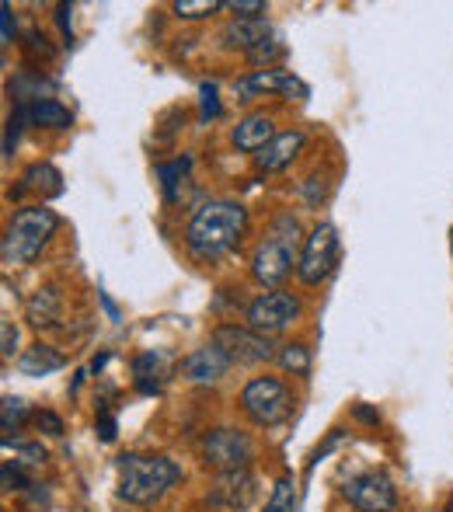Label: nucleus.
<instances>
[{"label":"nucleus","instance_id":"1","mask_svg":"<svg viewBox=\"0 0 453 512\" xmlns=\"http://www.w3.org/2000/svg\"><path fill=\"white\" fill-rule=\"evenodd\" d=\"M248 227V209L230 199H213L192 213L185 227V248L196 262H217L230 255Z\"/></svg>","mask_w":453,"mask_h":512},{"label":"nucleus","instance_id":"2","mask_svg":"<svg viewBox=\"0 0 453 512\" xmlns=\"http://www.w3.org/2000/svg\"><path fill=\"white\" fill-rule=\"evenodd\" d=\"M178 481H182V467L171 457H143V453L119 457V499L129 506H154Z\"/></svg>","mask_w":453,"mask_h":512},{"label":"nucleus","instance_id":"3","mask_svg":"<svg viewBox=\"0 0 453 512\" xmlns=\"http://www.w3.org/2000/svg\"><path fill=\"white\" fill-rule=\"evenodd\" d=\"M297 244H300V227L297 216H276L269 227V234L262 237V244L251 255V276L255 283L269 286V290H279L286 276L293 272V265L300 262L297 258Z\"/></svg>","mask_w":453,"mask_h":512},{"label":"nucleus","instance_id":"4","mask_svg":"<svg viewBox=\"0 0 453 512\" xmlns=\"http://www.w3.org/2000/svg\"><path fill=\"white\" fill-rule=\"evenodd\" d=\"M60 227V216L49 206H21L11 216L4 230V244H0V255L4 265H28L42 255V248L49 244V237Z\"/></svg>","mask_w":453,"mask_h":512},{"label":"nucleus","instance_id":"5","mask_svg":"<svg viewBox=\"0 0 453 512\" xmlns=\"http://www.w3.org/2000/svg\"><path fill=\"white\" fill-rule=\"evenodd\" d=\"M241 411L262 429L279 425L293 411V394L279 377H255L241 391Z\"/></svg>","mask_w":453,"mask_h":512},{"label":"nucleus","instance_id":"6","mask_svg":"<svg viewBox=\"0 0 453 512\" xmlns=\"http://www.w3.org/2000/svg\"><path fill=\"white\" fill-rule=\"evenodd\" d=\"M339 265V230L328 220L314 223V230L304 237V248H300L297 276L304 286H321Z\"/></svg>","mask_w":453,"mask_h":512},{"label":"nucleus","instance_id":"7","mask_svg":"<svg viewBox=\"0 0 453 512\" xmlns=\"http://www.w3.org/2000/svg\"><path fill=\"white\" fill-rule=\"evenodd\" d=\"M203 464L213 467L217 474L224 471H244L255 457V443H251L248 432L230 429V425H220V429H210L203 436Z\"/></svg>","mask_w":453,"mask_h":512},{"label":"nucleus","instance_id":"8","mask_svg":"<svg viewBox=\"0 0 453 512\" xmlns=\"http://www.w3.org/2000/svg\"><path fill=\"white\" fill-rule=\"evenodd\" d=\"M300 317V300L293 297V293L286 290H269L262 293V297H255L244 310V321H248L251 331H258V335H279V331H286L293 321Z\"/></svg>","mask_w":453,"mask_h":512},{"label":"nucleus","instance_id":"9","mask_svg":"<svg viewBox=\"0 0 453 512\" xmlns=\"http://www.w3.org/2000/svg\"><path fill=\"white\" fill-rule=\"evenodd\" d=\"M213 345L217 349H224L230 356V363H269L272 356H276V349H272V342L265 335H258V331H251L248 324H220L217 331H213Z\"/></svg>","mask_w":453,"mask_h":512},{"label":"nucleus","instance_id":"10","mask_svg":"<svg viewBox=\"0 0 453 512\" xmlns=\"http://www.w3.org/2000/svg\"><path fill=\"white\" fill-rule=\"evenodd\" d=\"M345 499L359 512H394L398 509V488L387 474L363 471L345 481Z\"/></svg>","mask_w":453,"mask_h":512},{"label":"nucleus","instance_id":"11","mask_svg":"<svg viewBox=\"0 0 453 512\" xmlns=\"http://www.w3.org/2000/svg\"><path fill=\"white\" fill-rule=\"evenodd\" d=\"M255 495H258V481L248 467H244V471L217 474V481H213V488H210L213 506L230 509V512H244L251 502H255Z\"/></svg>","mask_w":453,"mask_h":512},{"label":"nucleus","instance_id":"12","mask_svg":"<svg viewBox=\"0 0 453 512\" xmlns=\"http://www.w3.org/2000/svg\"><path fill=\"white\" fill-rule=\"evenodd\" d=\"M234 95L241 102H251V98H262V95H307V88L297 77L283 74V70H251L248 77H241L234 84Z\"/></svg>","mask_w":453,"mask_h":512},{"label":"nucleus","instance_id":"13","mask_svg":"<svg viewBox=\"0 0 453 512\" xmlns=\"http://www.w3.org/2000/svg\"><path fill=\"white\" fill-rule=\"evenodd\" d=\"M230 356L224 349H217V345H203V349L189 352V356L182 359V377L189 380V384H217V380L227 377L230 370Z\"/></svg>","mask_w":453,"mask_h":512},{"label":"nucleus","instance_id":"14","mask_svg":"<svg viewBox=\"0 0 453 512\" xmlns=\"http://www.w3.org/2000/svg\"><path fill=\"white\" fill-rule=\"evenodd\" d=\"M276 126H272V119L265 112H251L244 115L241 122L234 126V133H230V140H234L237 150H244V154H262L265 147H269L272 140H276Z\"/></svg>","mask_w":453,"mask_h":512},{"label":"nucleus","instance_id":"15","mask_svg":"<svg viewBox=\"0 0 453 512\" xmlns=\"http://www.w3.org/2000/svg\"><path fill=\"white\" fill-rule=\"evenodd\" d=\"M304 140L307 136L300 133V129H286V133H279L276 140L262 150V154H255L258 171H283L286 164H293V157L304 150Z\"/></svg>","mask_w":453,"mask_h":512},{"label":"nucleus","instance_id":"16","mask_svg":"<svg viewBox=\"0 0 453 512\" xmlns=\"http://www.w3.org/2000/svg\"><path fill=\"white\" fill-rule=\"evenodd\" d=\"M224 46L241 49V53H255L262 42H269V21L265 18H234L224 28Z\"/></svg>","mask_w":453,"mask_h":512},{"label":"nucleus","instance_id":"17","mask_svg":"<svg viewBox=\"0 0 453 512\" xmlns=\"http://www.w3.org/2000/svg\"><path fill=\"white\" fill-rule=\"evenodd\" d=\"M28 192H39V196L53 199L63 192V175L53 168V164H32V168L21 175V185L11 192V199H25Z\"/></svg>","mask_w":453,"mask_h":512},{"label":"nucleus","instance_id":"18","mask_svg":"<svg viewBox=\"0 0 453 512\" xmlns=\"http://www.w3.org/2000/svg\"><path fill=\"white\" fill-rule=\"evenodd\" d=\"M63 366H67V356L46 342H35L32 349H25L18 356V370L25 373V377H49V373L63 370Z\"/></svg>","mask_w":453,"mask_h":512},{"label":"nucleus","instance_id":"19","mask_svg":"<svg viewBox=\"0 0 453 512\" xmlns=\"http://www.w3.org/2000/svg\"><path fill=\"white\" fill-rule=\"evenodd\" d=\"M60 310H63L60 290L56 286H42L25 304V317L32 328H60Z\"/></svg>","mask_w":453,"mask_h":512},{"label":"nucleus","instance_id":"20","mask_svg":"<svg viewBox=\"0 0 453 512\" xmlns=\"http://www.w3.org/2000/svg\"><path fill=\"white\" fill-rule=\"evenodd\" d=\"M25 112H28V122L39 129H67L70 122H74L70 108H63L60 102H53V98H42V102H35V105H25Z\"/></svg>","mask_w":453,"mask_h":512},{"label":"nucleus","instance_id":"21","mask_svg":"<svg viewBox=\"0 0 453 512\" xmlns=\"http://www.w3.org/2000/svg\"><path fill=\"white\" fill-rule=\"evenodd\" d=\"M262 512H297V481H293V474H283L272 485V495Z\"/></svg>","mask_w":453,"mask_h":512},{"label":"nucleus","instance_id":"22","mask_svg":"<svg viewBox=\"0 0 453 512\" xmlns=\"http://www.w3.org/2000/svg\"><path fill=\"white\" fill-rule=\"evenodd\" d=\"M189 168H192V157H178V161H171V164H157V178H161V189H164V199H168V203L178 199V182L189 175Z\"/></svg>","mask_w":453,"mask_h":512},{"label":"nucleus","instance_id":"23","mask_svg":"<svg viewBox=\"0 0 453 512\" xmlns=\"http://www.w3.org/2000/svg\"><path fill=\"white\" fill-rule=\"evenodd\" d=\"M276 359H279V366H283L286 373H297V377H304V373L311 370V349H307V345H300V342L283 345Z\"/></svg>","mask_w":453,"mask_h":512},{"label":"nucleus","instance_id":"24","mask_svg":"<svg viewBox=\"0 0 453 512\" xmlns=\"http://www.w3.org/2000/svg\"><path fill=\"white\" fill-rule=\"evenodd\" d=\"M171 11L185 21H203V18H210V14L224 11V4H220V0H175Z\"/></svg>","mask_w":453,"mask_h":512},{"label":"nucleus","instance_id":"25","mask_svg":"<svg viewBox=\"0 0 453 512\" xmlns=\"http://www.w3.org/2000/svg\"><path fill=\"white\" fill-rule=\"evenodd\" d=\"M25 418H28V405L21 398H11V394H7L4 405H0V425H4V432H11V425L18 429Z\"/></svg>","mask_w":453,"mask_h":512},{"label":"nucleus","instance_id":"26","mask_svg":"<svg viewBox=\"0 0 453 512\" xmlns=\"http://www.w3.org/2000/svg\"><path fill=\"white\" fill-rule=\"evenodd\" d=\"M28 122V112L25 108H14V115L7 119V129H4V161L14 154V147H18V136H21V126Z\"/></svg>","mask_w":453,"mask_h":512},{"label":"nucleus","instance_id":"27","mask_svg":"<svg viewBox=\"0 0 453 512\" xmlns=\"http://www.w3.org/2000/svg\"><path fill=\"white\" fill-rule=\"evenodd\" d=\"M224 11H234V18H265V0H227Z\"/></svg>","mask_w":453,"mask_h":512},{"label":"nucleus","instance_id":"28","mask_svg":"<svg viewBox=\"0 0 453 512\" xmlns=\"http://www.w3.org/2000/svg\"><path fill=\"white\" fill-rule=\"evenodd\" d=\"M0 481H4V492H25V488H32L28 478L11 464V460H4V467H0Z\"/></svg>","mask_w":453,"mask_h":512},{"label":"nucleus","instance_id":"29","mask_svg":"<svg viewBox=\"0 0 453 512\" xmlns=\"http://www.w3.org/2000/svg\"><path fill=\"white\" fill-rule=\"evenodd\" d=\"M199 95H203V122L217 119V115H220V102H217V84H203V88H199Z\"/></svg>","mask_w":453,"mask_h":512},{"label":"nucleus","instance_id":"30","mask_svg":"<svg viewBox=\"0 0 453 512\" xmlns=\"http://www.w3.org/2000/svg\"><path fill=\"white\" fill-rule=\"evenodd\" d=\"M14 349H18V328L11 321H4V328H0V356L14 359Z\"/></svg>","mask_w":453,"mask_h":512},{"label":"nucleus","instance_id":"31","mask_svg":"<svg viewBox=\"0 0 453 512\" xmlns=\"http://www.w3.org/2000/svg\"><path fill=\"white\" fill-rule=\"evenodd\" d=\"M39 429L46 432V436H63V418L56 415V411H39Z\"/></svg>","mask_w":453,"mask_h":512},{"label":"nucleus","instance_id":"32","mask_svg":"<svg viewBox=\"0 0 453 512\" xmlns=\"http://www.w3.org/2000/svg\"><path fill=\"white\" fill-rule=\"evenodd\" d=\"M276 56H279V46L269 39V42H262V46H258L255 53H248V60H251V63H272Z\"/></svg>","mask_w":453,"mask_h":512},{"label":"nucleus","instance_id":"33","mask_svg":"<svg viewBox=\"0 0 453 512\" xmlns=\"http://www.w3.org/2000/svg\"><path fill=\"white\" fill-rule=\"evenodd\" d=\"M14 450H18L28 464H42V460H46V450H42L39 443H14Z\"/></svg>","mask_w":453,"mask_h":512},{"label":"nucleus","instance_id":"34","mask_svg":"<svg viewBox=\"0 0 453 512\" xmlns=\"http://www.w3.org/2000/svg\"><path fill=\"white\" fill-rule=\"evenodd\" d=\"M98 436H102V443H112L115 439V418L109 415V411L98 415Z\"/></svg>","mask_w":453,"mask_h":512},{"label":"nucleus","instance_id":"35","mask_svg":"<svg viewBox=\"0 0 453 512\" xmlns=\"http://www.w3.org/2000/svg\"><path fill=\"white\" fill-rule=\"evenodd\" d=\"M0 21H4V46H11L14 42V18H11V4H0Z\"/></svg>","mask_w":453,"mask_h":512},{"label":"nucleus","instance_id":"36","mask_svg":"<svg viewBox=\"0 0 453 512\" xmlns=\"http://www.w3.org/2000/svg\"><path fill=\"white\" fill-rule=\"evenodd\" d=\"M56 11H60V14H56V21H60V28H63V39H67V46H74V28H70V18H67L70 4H60Z\"/></svg>","mask_w":453,"mask_h":512},{"label":"nucleus","instance_id":"37","mask_svg":"<svg viewBox=\"0 0 453 512\" xmlns=\"http://www.w3.org/2000/svg\"><path fill=\"white\" fill-rule=\"evenodd\" d=\"M98 300H102V304H105V310H109V317H112V321H119V310H115L112 300L105 297V293H98Z\"/></svg>","mask_w":453,"mask_h":512},{"label":"nucleus","instance_id":"38","mask_svg":"<svg viewBox=\"0 0 453 512\" xmlns=\"http://www.w3.org/2000/svg\"><path fill=\"white\" fill-rule=\"evenodd\" d=\"M356 415L363 418V422H380V415H373V411H366V408H356Z\"/></svg>","mask_w":453,"mask_h":512},{"label":"nucleus","instance_id":"39","mask_svg":"<svg viewBox=\"0 0 453 512\" xmlns=\"http://www.w3.org/2000/svg\"><path fill=\"white\" fill-rule=\"evenodd\" d=\"M443 512H453V495H450V502H447V509H443Z\"/></svg>","mask_w":453,"mask_h":512},{"label":"nucleus","instance_id":"40","mask_svg":"<svg viewBox=\"0 0 453 512\" xmlns=\"http://www.w3.org/2000/svg\"><path fill=\"white\" fill-rule=\"evenodd\" d=\"M450 251H453V230H450Z\"/></svg>","mask_w":453,"mask_h":512}]
</instances>
